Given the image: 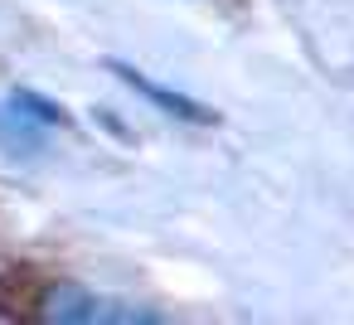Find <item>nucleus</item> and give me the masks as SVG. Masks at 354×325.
Masks as SVG:
<instances>
[{
    "mask_svg": "<svg viewBox=\"0 0 354 325\" xmlns=\"http://www.w3.org/2000/svg\"><path fill=\"white\" fill-rule=\"evenodd\" d=\"M0 151H6V156H20V160H30V156L44 151V127L30 122L15 102L0 107Z\"/></svg>",
    "mask_w": 354,
    "mask_h": 325,
    "instance_id": "nucleus-3",
    "label": "nucleus"
},
{
    "mask_svg": "<svg viewBox=\"0 0 354 325\" xmlns=\"http://www.w3.org/2000/svg\"><path fill=\"white\" fill-rule=\"evenodd\" d=\"M93 122H97V127H107V131H112L117 141H127V146H136V131H131L127 122H117V117H112L107 107H93Z\"/></svg>",
    "mask_w": 354,
    "mask_h": 325,
    "instance_id": "nucleus-5",
    "label": "nucleus"
},
{
    "mask_svg": "<svg viewBox=\"0 0 354 325\" xmlns=\"http://www.w3.org/2000/svg\"><path fill=\"white\" fill-rule=\"evenodd\" d=\"M102 68L112 73V78H122L136 98H146L156 112H165V117H175V122H185V127H218V112L214 107H204V102H194L189 93H175V88H165V83H156V78H146L136 64H122V59H102Z\"/></svg>",
    "mask_w": 354,
    "mask_h": 325,
    "instance_id": "nucleus-2",
    "label": "nucleus"
},
{
    "mask_svg": "<svg viewBox=\"0 0 354 325\" xmlns=\"http://www.w3.org/2000/svg\"><path fill=\"white\" fill-rule=\"evenodd\" d=\"M39 315L49 325H151L160 320L156 310H136V306H117L102 301L97 291L78 286V281H54L39 296Z\"/></svg>",
    "mask_w": 354,
    "mask_h": 325,
    "instance_id": "nucleus-1",
    "label": "nucleus"
},
{
    "mask_svg": "<svg viewBox=\"0 0 354 325\" xmlns=\"http://www.w3.org/2000/svg\"><path fill=\"white\" fill-rule=\"evenodd\" d=\"M10 102L30 117V122H39L44 131H59V127H73V117L64 112V102H54V98H44V93H35V88H15L10 93Z\"/></svg>",
    "mask_w": 354,
    "mask_h": 325,
    "instance_id": "nucleus-4",
    "label": "nucleus"
}]
</instances>
